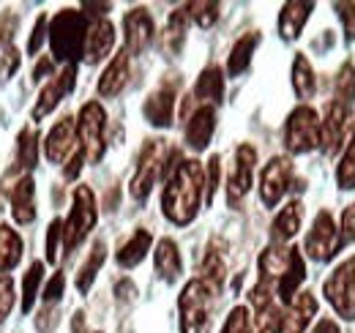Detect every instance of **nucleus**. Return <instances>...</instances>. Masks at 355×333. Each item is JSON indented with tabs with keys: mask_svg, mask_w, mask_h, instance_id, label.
I'll use <instances>...</instances> for the list:
<instances>
[{
	"mask_svg": "<svg viewBox=\"0 0 355 333\" xmlns=\"http://www.w3.org/2000/svg\"><path fill=\"white\" fill-rule=\"evenodd\" d=\"M202 191H205V169L194 159H183L173 166L167 186L162 191V210L164 216L183 227L189 224L202 203Z\"/></svg>",
	"mask_w": 355,
	"mask_h": 333,
	"instance_id": "f257e3e1",
	"label": "nucleus"
},
{
	"mask_svg": "<svg viewBox=\"0 0 355 333\" xmlns=\"http://www.w3.org/2000/svg\"><path fill=\"white\" fill-rule=\"evenodd\" d=\"M85 39H88V25H85V14L83 11L63 8L60 14L52 17L49 44H52V55L58 60H66L71 66V60H77L83 55Z\"/></svg>",
	"mask_w": 355,
	"mask_h": 333,
	"instance_id": "f03ea898",
	"label": "nucleus"
},
{
	"mask_svg": "<svg viewBox=\"0 0 355 333\" xmlns=\"http://www.w3.org/2000/svg\"><path fill=\"white\" fill-rule=\"evenodd\" d=\"M216 292L202 279H191L180 292V333H211Z\"/></svg>",
	"mask_w": 355,
	"mask_h": 333,
	"instance_id": "7ed1b4c3",
	"label": "nucleus"
},
{
	"mask_svg": "<svg viewBox=\"0 0 355 333\" xmlns=\"http://www.w3.org/2000/svg\"><path fill=\"white\" fill-rule=\"evenodd\" d=\"M284 145L290 153H309L322 145V121L311 107H298L284 123Z\"/></svg>",
	"mask_w": 355,
	"mask_h": 333,
	"instance_id": "20e7f679",
	"label": "nucleus"
},
{
	"mask_svg": "<svg viewBox=\"0 0 355 333\" xmlns=\"http://www.w3.org/2000/svg\"><path fill=\"white\" fill-rule=\"evenodd\" d=\"M98 213H96V197L88 186H77L74 189V205L69 219L63 221V249L74 251L93 230Z\"/></svg>",
	"mask_w": 355,
	"mask_h": 333,
	"instance_id": "39448f33",
	"label": "nucleus"
},
{
	"mask_svg": "<svg viewBox=\"0 0 355 333\" xmlns=\"http://www.w3.org/2000/svg\"><path fill=\"white\" fill-rule=\"evenodd\" d=\"M322 292H325L328 303L334 306V311L342 320L353 323L355 320V254L350 259H345V262H339L334 268V273L322 284Z\"/></svg>",
	"mask_w": 355,
	"mask_h": 333,
	"instance_id": "423d86ee",
	"label": "nucleus"
},
{
	"mask_svg": "<svg viewBox=\"0 0 355 333\" xmlns=\"http://www.w3.org/2000/svg\"><path fill=\"white\" fill-rule=\"evenodd\" d=\"M167 166V142L164 139H148L142 153H139V162H137V172L132 178V197L134 200H145L153 189V183L159 180V175L164 172Z\"/></svg>",
	"mask_w": 355,
	"mask_h": 333,
	"instance_id": "0eeeda50",
	"label": "nucleus"
},
{
	"mask_svg": "<svg viewBox=\"0 0 355 333\" xmlns=\"http://www.w3.org/2000/svg\"><path fill=\"white\" fill-rule=\"evenodd\" d=\"M104 126H107V115L101 104L88 101L77 115V137H80V151L85 153L90 164L101 162L104 156Z\"/></svg>",
	"mask_w": 355,
	"mask_h": 333,
	"instance_id": "6e6552de",
	"label": "nucleus"
},
{
	"mask_svg": "<svg viewBox=\"0 0 355 333\" xmlns=\"http://www.w3.org/2000/svg\"><path fill=\"white\" fill-rule=\"evenodd\" d=\"M339 249H342L339 246V230H336L331 213L320 210L314 224H311L309 235H306V254L314 262H328Z\"/></svg>",
	"mask_w": 355,
	"mask_h": 333,
	"instance_id": "1a4fd4ad",
	"label": "nucleus"
},
{
	"mask_svg": "<svg viewBox=\"0 0 355 333\" xmlns=\"http://www.w3.org/2000/svg\"><path fill=\"white\" fill-rule=\"evenodd\" d=\"M254 164H257V151H254L252 145H241V148L235 151V162H232L230 178H227V200H230V205L241 203V200L249 194Z\"/></svg>",
	"mask_w": 355,
	"mask_h": 333,
	"instance_id": "9d476101",
	"label": "nucleus"
},
{
	"mask_svg": "<svg viewBox=\"0 0 355 333\" xmlns=\"http://www.w3.org/2000/svg\"><path fill=\"white\" fill-rule=\"evenodd\" d=\"M290 180H293V164L282 156L270 159L260 175V200L266 208H276L279 200L287 194L290 189Z\"/></svg>",
	"mask_w": 355,
	"mask_h": 333,
	"instance_id": "9b49d317",
	"label": "nucleus"
},
{
	"mask_svg": "<svg viewBox=\"0 0 355 333\" xmlns=\"http://www.w3.org/2000/svg\"><path fill=\"white\" fill-rule=\"evenodd\" d=\"M123 33H126V52L129 55H142L148 49V44L153 39V17L148 14V8H132L123 17Z\"/></svg>",
	"mask_w": 355,
	"mask_h": 333,
	"instance_id": "f8f14e48",
	"label": "nucleus"
},
{
	"mask_svg": "<svg viewBox=\"0 0 355 333\" xmlns=\"http://www.w3.org/2000/svg\"><path fill=\"white\" fill-rule=\"evenodd\" d=\"M74 83H77V66L71 63V66H66L58 77H52V83L42 90V96H39V101H36V107H33V121H42L44 115H49V112L63 101V96L71 93Z\"/></svg>",
	"mask_w": 355,
	"mask_h": 333,
	"instance_id": "ddd939ff",
	"label": "nucleus"
},
{
	"mask_svg": "<svg viewBox=\"0 0 355 333\" xmlns=\"http://www.w3.org/2000/svg\"><path fill=\"white\" fill-rule=\"evenodd\" d=\"M142 112H145L148 123L156 126V128L173 126V115H175V87H173V85L156 87V90L148 96Z\"/></svg>",
	"mask_w": 355,
	"mask_h": 333,
	"instance_id": "4468645a",
	"label": "nucleus"
},
{
	"mask_svg": "<svg viewBox=\"0 0 355 333\" xmlns=\"http://www.w3.org/2000/svg\"><path fill=\"white\" fill-rule=\"evenodd\" d=\"M350 123V107L342 101H331L325 110V121H322V142H325V153H336L345 142V131Z\"/></svg>",
	"mask_w": 355,
	"mask_h": 333,
	"instance_id": "2eb2a0df",
	"label": "nucleus"
},
{
	"mask_svg": "<svg viewBox=\"0 0 355 333\" xmlns=\"http://www.w3.org/2000/svg\"><path fill=\"white\" fill-rule=\"evenodd\" d=\"M74 128H77V123L71 118H63V121H58L52 126V131L46 134L44 151L46 159L52 164H63L74 153Z\"/></svg>",
	"mask_w": 355,
	"mask_h": 333,
	"instance_id": "dca6fc26",
	"label": "nucleus"
},
{
	"mask_svg": "<svg viewBox=\"0 0 355 333\" xmlns=\"http://www.w3.org/2000/svg\"><path fill=\"white\" fill-rule=\"evenodd\" d=\"M214 128H216V112L211 104H205L186 123V145L191 151H205L211 137H214Z\"/></svg>",
	"mask_w": 355,
	"mask_h": 333,
	"instance_id": "f3484780",
	"label": "nucleus"
},
{
	"mask_svg": "<svg viewBox=\"0 0 355 333\" xmlns=\"http://www.w3.org/2000/svg\"><path fill=\"white\" fill-rule=\"evenodd\" d=\"M33 194H36V183L31 175H25L17 186H11L8 191V203H11V216L17 224H31L36 219V205H33Z\"/></svg>",
	"mask_w": 355,
	"mask_h": 333,
	"instance_id": "a211bd4d",
	"label": "nucleus"
},
{
	"mask_svg": "<svg viewBox=\"0 0 355 333\" xmlns=\"http://www.w3.org/2000/svg\"><path fill=\"white\" fill-rule=\"evenodd\" d=\"M304 279H306V262H304V257H301V249H290L287 268H284V273H282L279 282H276V292H279L282 303H287V306L293 303V298H295V292H298Z\"/></svg>",
	"mask_w": 355,
	"mask_h": 333,
	"instance_id": "6ab92c4d",
	"label": "nucleus"
},
{
	"mask_svg": "<svg viewBox=\"0 0 355 333\" xmlns=\"http://www.w3.org/2000/svg\"><path fill=\"white\" fill-rule=\"evenodd\" d=\"M301 221H304V203L301 200H293V203H287L284 208L279 210V216L273 219V224H270V238H273V244H287L298 230H301Z\"/></svg>",
	"mask_w": 355,
	"mask_h": 333,
	"instance_id": "aec40b11",
	"label": "nucleus"
},
{
	"mask_svg": "<svg viewBox=\"0 0 355 333\" xmlns=\"http://www.w3.org/2000/svg\"><path fill=\"white\" fill-rule=\"evenodd\" d=\"M129 83V52L126 49H121L112 60H110V66L104 69V74H101V80H98V93L104 96V99H112V96H118L123 87Z\"/></svg>",
	"mask_w": 355,
	"mask_h": 333,
	"instance_id": "412c9836",
	"label": "nucleus"
},
{
	"mask_svg": "<svg viewBox=\"0 0 355 333\" xmlns=\"http://www.w3.org/2000/svg\"><path fill=\"white\" fill-rule=\"evenodd\" d=\"M112 44H115V28H112V22H107V19L93 22L88 28V39H85V60L88 63H98L101 58L110 55Z\"/></svg>",
	"mask_w": 355,
	"mask_h": 333,
	"instance_id": "4be33fe9",
	"label": "nucleus"
},
{
	"mask_svg": "<svg viewBox=\"0 0 355 333\" xmlns=\"http://www.w3.org/2000/svg\"><path fill=\"white\" fill-rule=\"evenodd\" d=\"M311 8H314V3H298V0L282 6V14H279V33H282L287 42H293V39L301 36V31H304V25H306V19H309Z\"/></svg>",
	"mask_w": 355,
	"mask_h": 333,
	"instance_id": "5701e85b",
	"label": "nucleus"
},
{
	"mask_svg": "<svg viewBox=\"0 0 355 333\" xmlns=\"http://www.w3.org/2000/svg\"><path fill=\"white\" fill-rule=\"evenodd\" d=\"M314 314H317V300H314L311 292H301L298 298H293L290 311H287V317H284L287 333H304L309 328Z\"/></svg>",
	"mask_w": 355,
	"mask_h": 333,
	"instance_id": "b1692460",
	"label": "nucleus"
},
{
	"mask_svg": "<svg viewBox=\"0 0 355 333\" xmlns=\"http://www.w3.org/2000/svg\"><path fill=\"white\" fill-rule=\"evenodd\" d=\"M183 271V259H180V251L173 238H162L159 246H156V273L164 279V282H175Z\"/></svg>",
	"mask_w": 355,
	"mask_h": 333,
	"instance_id": "393cba45",
	"label": "nucleus"
},
{
	"mask_svg": "<svg viewBox=\"0 0 355 333\" xmlns=\"http://www.w3.org/2000/svg\"><path fill=\"white\" fill-rule=\"evenodd\" d=\"M224 96V77H222V69L219 66H208L202 74H200V80L194 85V99L197 101H202V107H205V101H211V104H219Z\"/></svg>",
	"mask_w": 355,
	"mask_h": 333,
	"instance_id": "a878e982",
	"label": "nucleus"
},
{
	"mask_svg": "<svg viewBox=\"0 0 355 333\" xmlns=\"http://www.w3.org/2000/svg\"><path fill=\"white\" fill-rule=\"evenodd\" d=\"M150 244H153V238H150V232L148 230H137L132 238L118 249V265L121 268H134V265H139L142 259H145V254L150 251Z\"/></svg>",
	"mask_w": 355,
	"mask_h": 333,
	"instance_id": "bb28decb",
	"label": "nucleus"
},
{
	"mask_svg": "<svg viewBox=\"0 0 355 333\" xmlns=\"http://www.w3.org/2000/svg\"><path fill=\"white\" fill-rule=\"evenodd\" d=\"M257 44H260V33H246V36H241L235 42L232 52H230V60H227V74L230 77H238V74H243L249 69Z\"/></svg>",
	"mask_w": 355,
	"mask_h": 333,
	"instance_id": "cd10ccee",
	"label": "nucleus"
},
{
	"mask_svg": "<svg viewBox=\"0 0 355 333\" xmlns=\"http://www.w3.org/2000/svg\"><path fill=\"white\" fill-rule=\"evenodd\" d=\"M22 259V238L8 224H0V273L11 271Z\"/></svg>",
	"mask_w": 355,
	"mask_h": 333,
	"instance_id": "c85d7f7f",
	"label": "nucleus"
},
{
	"mask_svg": "<svg viewBox=\"0 0 355 333\" xmlns=\"http://www.w3.org/2000/svg\"><path fill=\"white\" fill-rule=\"evenodd\" d=\"M189 19H191V17H189L186 6L178 8V11H173V17H170V22H167V31H164V49H167L170 55H178L180 46H183V42H186Z\"/></svg>",
	"mask_w": 355,
	"mask_h": 333,
	"instance_id": "c756f323",
	"label": "nucleus"
},
{
	"mask_svg": "<svg viewBox=\"0 0 355 333\" xmlns=\"http://www.w3.org/2000/svg\"><path fill=\"white\" fill-rule=\"evenodd\" d=\"M293 87H295L298 99H311L317 90V80H314V71H311L306 55H295V60H293Z\"/></svg>",
	"mask_w": 355,
	"mask_h": 333,
	"instance_id": "7c9ffc66",
	"label": "nucleus"
},
{
	"mask_svg": "<svg viewBox=\"0 0 355 333\" xmlns=\"http://www.w3.org/2000/svg\"><path fill=\"white\" fill-rule=\"evenodd\" d=\"M211 290L219 295L222 290V282H224V254L214 244H211V249L205 254V259H202V276H200Z\"/></svg>",
	"mask_w": 355,
	"mask_h": 333,
	"instance_id": "2f4dec72",
	"label": "nucleus"
},
{
	"mask_svg": "<svg viewBox=\"0 0 355 333\" xmlns=\"http://www.w3.org/2000/svg\"><path fill=\"white\" fill-rule=\"evenodd\" d=\"M36 162H39V134L33 128H22L19 142H17V166L33 169Z\"/></svg>",
	"mask_w": 355,
	"mask_h": 333,
	"instance_id": "473e14b6",
	"label": "nucleus"
},
{
	"mask_svg": "<svg viewBox=\"0 0 355 333\" xmlns=\"http://www.w3.org/2000/svg\"><path fill=\"white\" fill-rule=\"evenodd\" d=\"M336 183L342 191H353L355 189V128L347 139V148L336 164Z\"/></svg>",
	"mask_w": 355,
	"mask_h": 333,
	"instance_id": "72a5a7b5",
	"label": "nucleus"
},
{
	"mask_svg": "<svg viewBox=\"0 0 355 333\" xmlns=\"http://www.w3.org/2000/svg\"><path fill=\"white\" fill-rule=\"evenodd\" d=\"M104 257H107V246H104V241H96V246L90 249L88 259H85V265L80 268V276H77V290L80 292L90 290V284H93V279H96V273H98V268H101Z\"/></svg>",
	"mask_w": 355,
	"mask_h": 333,
	"instance_id": "f704fd0d",
	"label": "nucleus"
},
{
	"mask_svg": "<svg viewBox=\"0 0 355 333\" xmlns=\"http://www.w3.org/2000/svg\"><path fill=\"white\" fill-rule=\"evenodd\" d=\"M42 276H44V265L42 262H33L31 271L25 273V282H22V311L28 314L36 295H39V284H42Z\"/></svg>",
	"mask_w": 355,
	"mask_h": 333,
	"instance_id": "c9c22d12",
	"label": "nucleus"
},
{
	"mask_svg": "<svg viewBox=\"0 0 355 333\" xmlns=\"http://www.w3.org/2000/svg\"><path fill=\"white\" fill-rule=\"evenodd\" d=\"M284 331V314L276 303L257 311V333H282Z\"/></svg>",
	"mask_w": 355,
	"mask_h": 333,
	"instance_id": "e433bc0d",
	"label": "nucleus"
},
{
	"mask_svg": "<svg viewBox=\"0 0 355 333\" xmlns=\"http://www.w3.org/2000/svg\"><path fill=\"white\" fill-rule=\"evenodd\" d=\"M336 101L342 104H350L355 101V66L353 63H345L336 74Z\"/></svg>",
	"mask_w": 355,
	"mask_h": 333,
	"instance_id": "4c0bfd02",
	"label": "nucleus"
},
{
	"mask_svg": "<svg viewBox=\"0 0 355 333\" xmlns=\"http://www.w3.org/2000/svg\"><path fill=\"white\" fill-rule=\"evenodd\" d=\"M219 3H189L186 6V11H189V17L200 25V28H211L216 19H219Z\"/></svg>",
	"mask_w": 355,
	"mask_h": 333,
	"instance_id": "58836bf2",
	"label": "nucleus"
},
{
	"mask_svg": "<svg viewBox=\"0 0 355 333\" xmlns=\"http://www.w3.org/2000/svg\"><path fill=\"white\" fill-rule=\"evenodd\" d=\"M222 333H252V320H249V309L246 306H235L224 323Z\"/></svg>",
	"mask_w": 355,
	"mask_h": 333,
	"instance_id": "ea45409f",
	"label": "nucleus"
},
{
	"mask_svg": "<svg viewBox=\"0 0 355 333\" xmlns=\"http://www.w3.org/2000/svg\"><path fill=\"white\" fill-rule=\"evenodd\" d=\"M219 178H222V159L211 156L208 159V169H205V203H214V194L219 189Z\"/></svg>",
	"mask_w": 355,
	"mask_h": 333,
	"instance_id": "a19ab883",
	"label": "nucleus"
},
{
	"mask_svg": "<svg viewBox=\"0 0 355 333\" xmlns=\"http://www.w3.org/2000/svg\"><path fill=\"white\" fill-rule=\"evenodd\" d=\"M355 244V203L347 205L339 221V246H350Z\"/></svg>",
	"mask_w": 355,
	"mask_h": 333,
	"instance_id": "79ce46f5",
	"label": "nucleus"
},
{
	"mask_svg": "<svg viewBox=\"0 0 355 333\" xmlns=\"http://www.w3.org/2000/svg\"><path fill=\"white\" fill-rule=\"evenodd\" d=\"M14 306V282L11 276H0V323L11 314Z\"/></svg>",
	"mask_w": 355,
	"mask_h": 333,
	"instance_id": "37998d69",
	"label": "nucleus"
},
{
	"mask_svg": "<svg viewBox=\"0 0 355 333\" xmlns=\"http://www.w3.org/2000/svg\"><path fill=\"white\" fill-rule=\"evenodd\" d=\"M17 69H19V52L14 46H6L3 49V60H0V83L11 80Z\"/></svg>",
	"mask_w": 355,
	"mask_h": 333,
	"instance_id": "c03bdc74",
	"label": "nucleus"
},
{
	"mask_svg": "<svg viewBox=\"0 0 355 333\" xmlns=\"http://www.w3.org/2000/svg\"><path fill=\"white\" fill-rule=\"evenodd\" d=\"M60 238H63V221L55 219V221L49 224V232H46V259H49V262L58 259V244H60Z\"/></svg>",
	"mask_w": 355,
	"mask_h": 333,
	"instance_id": "a18cd8bd",
	"label": "nucleus"
},
{
	"mask_svg": "<svg viewBox=\"0 0 355 333\" xmlns=\"http://www.w3.org/2000/svg\"><path fill=\"white\" fill-rule=\"evenodd\" d=\"M63 287H66V276H63V273H55V276H52V282L46 284V290H44L46 306H55V303L63 298Z\"/></svg>",
	"mask_w": 355,
	"mask_h": 333,
	"instance_id": "49530a36",
	"label": "nucleus"
},
{
	"mask_svg": "<svg viewBox=\"0 0 355 333\" xmlns=\"http://www.w3.org/2000/svg\"><path fill=\"white\" fill-rule=\"evenodd\" d=\"M336 11L342 17V25H345V33L347 39H355V3H336Z\"/></svg>",
	"mask_w": 355,
	"mask_h": 333,
	"instance_id": "de8ad7c7",
	"label": "nucleus"
},
{
	"mask_svg": "<svg viewBox=\"0 0 355 333\" xmlns=\"http://www.w3.org/2000/svg\"><path fill=\"white\" fill-rule=\"evenodd\" d=\"M55 328H58V309H55V306H46L44 311L36 317V331L52 333Z\"/></svg>",
	"mask_w": 355,
	"mask_h": 333,
	"instance_id": "09e8293b",
	"label": "nucleus"
},
{
	"mask_svg": "<svg viewBox=\"0 0 355 333\" xmlns=\"http://www.w3.org/2000/svg\"><path fill=\"white\" fill-rule=\"evenodd\" d=\"M44 33H46V17L42 14V17L36 19L33 36H31V42H28V52H31V55H36V52L42 49V44H44Z\"/></svg>",
	"mask_w": 355,
	"mask_h": 333,
	"instance_id": "8fccbe9b",
	"label": "nucleus"
},
{
	"mask_svg": "<svg viewBox=\"0 0 355 333\" xmlns=\"http://www.w3.org/2000/svg\"><path fill=\"white\" fill-rule=\"evenodd\" d=\"M83 162H85V153H83V151H74V153L69 156V162H66L63 175H66L69 180H74V178L80 175V169H83Z\"/></svg>",
	"mask_w": 355,
	"mask_h": 333,
	"instance_id": "3c124183",
	"label": "nucleus"
},
{
	"mask_svg": "<svg viewBox=\"0 0 355 333\" xmlns=\"http://www.w3.org/2000/svg\"><path fill=\"white\" fill-rule=\"evenodd\" d=\"M71 333H85V314L77 311L74 314V323H71Z\"/></svg>",
	"mask_w": 355,
	"mask_h": 333,
	"instance_id": "603ef678",
	"label": "nucleus"
},
{
	"mask_svg": "<svg viewBox=\"0 0 355 333\" xmlns=\"http://www.w3.org/2000/svg\"><path fill=\"white\" fill-rule=\"evenodd\" d=\"M49 69H52V60L46 58V60H42V63L36 66V71H33V80H42L46 71H49Z\"/></svg>",
	"mask_w": 355,
	"mask_h": 333,
	"instance_id": "864d4df0",
	"label": "nucleus"
},
{
	"mask_svg": "<svg viewBox=\"0 0 355 333\" xmlns=\"http://www.w3.org/2000/svg\"><path fill=\"white\" fill-rule=\"evenodd\" d=\"M314 333H339V328H336L331 320H322V323H317Z\"/></svg>",
	"mask_w": 355,
	"mask_h": 333,
	"instance_id": "5fc2aeb1",
	"label": "nucleus"
}]
</instances>
